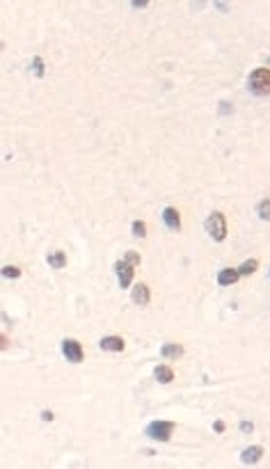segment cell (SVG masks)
I'll return each mask as SVG.
<instances>
[{
  "mask_svg": "<svg viewBox=\"0 0 270 469\" xmlns=\"http://www.w3.org/2000/svg\"><path fill=\"white\" fill-rule=\"evenodd\" d=\"M174 428H176L174 421H151L146 426V437H151L156 442H169Z\"/></svg>",
  "mask_w": 270,
  "mask_h": 469,
  "instance_id": "obj_3",
  "label": "cell"
},
{
  "mask_svg": "<svg viewBox=\"0 0 270 469\" xmlns=\"http://www.w3.org/2000/svg\"><path fill=\"white\" fill-rule=\"evenodd\" d=\"M163 222L167 225V229H172V232H179L181 229V215H179V211L176 209H165L163 211Z\"/></svg>",
  "mask_w": 270,
  "mask_h": 469,
  "instance_id": "obj_8",
  "label": "cell"
},
{
  "mask_svg": "<svg viewBox=\"0 0 270 469\" xmlns=\"http://www.w3.org/2000/svg\"><path fill=\"white\" fill-rule=\"evenodd\" d=\"M62 355L67 357L71 364H80V362L85 359L83 346H80L76 339H64V341H62Z\"/></svg>",
  "mask_w": 270,
  "mask_h": 469,
  "instance_id": "obj_4",
  "label": "cell"
},
{
  "mask_svg": "<svg viewBox=\"0 0 270 469\" xmlns=\"http://www.w3.org/2000/svg\"><path fill=\"white\" fill-rule=\"evenodd\" d=\"M160 355H163L165 359H179V357L183 355V346H179V344H165L163 348H160Z\"/></svg>",
  "mask_w": 270,
  "mask_h": 469,
  "instance_id": "obj_12",
  "label": "cell"
},
{
  "mask_svg": "<svg viewBox=\"0 0 270 469\" xmlns=\"http://www.w3.org/2000/svg\"><path fill=\"white\" fill-rule=\"evenodd\" d=\"M32 71H34V76H37V78H41V76H44V60H41L39 55L32 60Z\"/></svg>",
  "mask_w": 270,
  "mask_h": 469,
  "instance_id": "obj_18",
  "label": "cell"
},
{
  "mask_svg": "<svg viewBox=\"0 0 270 469\" xmlns=\"http://www.w3.org/2000/svg\"><path fill=\"white\" fill-rule=\"evenodd\" d=\"M241 430H243V433H252L254 424H252V421H241Z\"/></svg>",
  "mask_w": 270,
  "mask_h": 469,
  "instance_id": "obj_20",
  "label": "cell"
},
{
  "mask_svg": "<svg viewBox=\"0 0 270 469\" xmlns=\"http://www.w3.org/2000/svg\"><path fill=\"white\" fill-rule=\"evenodd\" d=\"M41 421H53V412L44 410V412H41Z\"/></svg>",
  "mask_w": 270,
  "mask_h": 469,
  "instance_id": "obj_22",
  "label": "cell"
},
{
  "mask_svg": "<svg viewBox=\"0 0 270 469\" xmlns=\"http://www.w3.org/2000/svg\"><path fill=\"white\" fill-rule=\"evenodd\" d=\"M229 113H231V103L222 101L220 103V115H229Z\"/></svg>",
  "mask_w": 270,
  "mask_h": 469,
  "instance_id": "obj_21",
  "label": "cell"
},
{
  "mask_svg": "<svg viewBox=\"0 0 270 469\" xmlns=\"http://www.w3.org/2000/svg\"><path fill=\"white\" fill-rule=\"evenodd\" d=\"M248 87L257 96H268L270 94V69H254L252 74H250Z\"/></svg>",
  "mask_w": 270,
  "mask_h": 469,
  "instance_id": "obj_1",
  "label": "cell"
},
{
  "mask_svg": "<svg viewBox=\"0 0 270 469\" xmlns=\"http://www.w3.org/2000/svg\"><path fill=\"white\" fill-rule=\"evenodd\" d=\"M0 344H2V346H0V348L5 351V348H7V337H0Z\"/></svg>",
  "mask_w": 270,
  "mask_h": 469,
  "instance_id": "obj_26",
  "label": "cell"
},
{
  "mask_svg": "<svg viewBox=\"0 0 270 469\" xmlns=\"http://www.w3.org/2000/svg\"><path fill=\"white\" fill-rule=\"evenodd\" d=\"M257 213H259L261 220H268L270 222V199H261L259 206H257Z\"/></svg>",
  "mask_w": 270,
  "mask_h": 469,
  "instance_id": "obj_15",
  "label": "cell"
},
{
  "mask_svg": "<svg viewBox=\"0 0 270 469\" xmlns=\"http://www.w3.org/2000/svg\"><path fill=\"white\" fill-rule=\"evenodd\" d=\"M257 268H259V261H257V259H248V261H243V263H241L238 272H241V277H250V275H254V272H257Z\"/></svg>",
  "mask_w": 270,
  "mask_h": 469,
  "instance_id": "obj_13",
  "label": "cell"
},
{
  "mask_svg": "<svg viewBox=\"0 0 270 469\" xmlns=\"http://www.w3.org/2000/svg\"><path fill=\"white\" fill-rule=\"evenodd\" d=\"M48 266L51 268H64L67 266V254L64 252H53V254H48Z\"/></svg>",
  "mask_w": 270,
  "mask_h": 469,
  "instance_id": "obj_14",
  "label": "cell"
},
{
  "mask_svg": "<svg viewBox=\"0 0 270 469\" xmlns=\"http://www.w3.org/2000/svg\"><path fill=\"white\" fill-rule=\"evenodd\" d=\"M124 259L126 261H129V263H133V266H140V254H137V252H135V249H131V252H126V254H124Z\"/></svg>",
  "mask_w": 270,
  "mask_h": 469,
  "instance_id": "obj_19",
  "label": "cell"
},
{
  "mask_svg": "<svg viewBox=\"0 0 270 469\" xmlns=\"http://www.w3.org/2000/svg\"><path fill=\"white\" fill-rule=\"evenodd\" d=\"M153 378H156L158 382L167 384V382H172V380H174V371H172L169 366H165V364H158V366L153 368Z\"/></svg>",
  "mask_w": 270,
  "mask_h": 469,
  "instance_id": "obj_11",
  "label": "cell"
},
{
  "mask_svg": "<svg viewBox=\"0 0 270 469\" xmlns=\"http://www.w3.org/2000/svg\"><path fill=\"white\" fill-rule=\"evenodd\" d=\"M213 428L218 430V433H222V430H225V421H215V424H213Z\"/></svg>",
  "mask_w": 270,
  "mask_h": 469,
  "instance_id": "obj_24",
  "label": "cell"
},
{
  "mask_svg": "<svg viewBox=\"0 0 270 469\" xmlns=\"http://www.w3.org/2000/svg\"><path fill=\"white\" fill-rule=\"evenodd\" d=\"M131 5H133L135 9H144V7L149 5V2H146V0H142V2H131Z\"/></svg>",
  "mask_w": 270,
  "mask_h": 469,
  "instance_id": "obj_23",
  "label": "cell"
},
{
  "mask_svg": "<svg viewBox=\"0 0 270 469\" xmlns=\"http://www.w3.org/2000/svg\"><path fill=\"white\" fill-rule=\"evenodd\" d=\"M206 232L215 243H222V240L227 238V220H225V215L220 213V211H215V213H211L206 218Z\"/></svg>",
  "mask_w": 270,
  "mask_h": 469,
  "instance_id": "obj_2",
  "label": "cell"
},
{
  "mask_svg": "<svg viewBox=\"0 0 270 469\" xmlns=\"http://www.w3.org/2000/svg\"><path fill=\"white\" fill-rule=\"evenodd\" d=\"M131 232H133V236L135 238H144V234H146V225L142 220H135L133 222V227H131Z\"/></svg>",
  "mask_w": 270,
  "mask_h": 469,
  "instance_id": "obj_16",
  "label": "cell"
},
{
  "mask_svg": "<svg viewBox=\"0 0 270 469\" xmlns=\"http://www.w3.org/2000/svg\"><path fill=\"white\" fill-rule=\"evenodd\" d=\"M238 279H241L238 268H222V270L218 272V284L220 286H231V284H236Z\"/></svg>",
  "mask_w": 270,
  "mask_h": 469,
  "instance_id": "obj_6",
  "label": "cell"
},
{
  "mask_svg": "<svg viewBox=\"0 0 270 469\" xmlns=\"http://www.w3.org/2000/svg\"><path fill=\"white\" fill-rule=\"evenodd\" d=\"M215 7H218L220 11H229V5H227V2H215Z\"/></svg>",
  "mask_w": 270,
  "mask_h": 469,
  "instance_id": "obj_25",
  "label": "cell"
},
{
  "mask_svg": "<svg viewBox=\"0 0 270 469\" xmlns=\"http://www.w3.org/2000/svg\"><path fill=\"white\" fill-rule=\"evenodd\" d=\"M261 456H264V449L261 447H248V449H243L241 460L245 465H254V463H259L261 460Z\"/></svg>",
  "mask_w": 270,
  "mask_h": 469,
  "instance_id": "obj_10",
  "label": "cell"
},
{
  "mask_svg": "<svg viewBox=\"0 0 270 469\" xmlns=\"http://www.w3.org/2000/svg\"><path fill=\"white\" fill-rule=\"evenodd\" d=\"M149 300H151V293H149V286L146 284H135L133 286V302L135 305H149Z\"/></svg>",
  "mask_w": 270,
  "mask_h": 469,
  "instance_id": "obj_9",
  "label": "cell"
},
{
  "mask_svg": "<svg viewBox=\"0 0 270 469\" xmlns=\"http://www.w3.org/2000/svg\"><path fill=\"white\" fill-rule=\"evenodd\" d=\"M103 348V351L108 352H124V339L122 337H103L101 344H99Z\"/></svg>",
  "mask_w": 270,
  "mask_h": 469,
  "instance_id": "obj_7",
  "label": "cell"
},
{
  "mask_svg": "<svg viewBox=\"0 0 270 469\" xmlns=\"http://www.w3.org/2000/svg\"><path fill=\"white\" fill-rule=\"evenodd\" d=\"M268 64H270V57H268Z\"/></svg>",
  "mask_w": 270,
  "mask_h": 469,
  "instance_id": "obj_27",
  "label": "cell"
},
{
  "mask_svg": "<svg viewBox=\"0 0 270 469\" xmlns=\"http://www.w3.org/2000/svg\"><path fill=\"white\" fill-rule=\"evenodd\" d=\"M115 272H117V279H119V286L122 288H129L131 282H133V275H135V266L129 263V261H117L115 263Z\"/></svg>",
  "mask_w": 270,
  "mask_h": 469,
  "instance_id": "obj_5",
  "label": "cell"
},
{
  "mask_svg": "<svg viewBox=\"0 0 270 469\" xmlns=\"http://www.w3.org/2000/svg\"><path fill=\"white\" fill-rule=\"evenodd\" d=\"M2 275H5L7 279H18L21 277V270H18L16 266H5L2 268Z\"/></svg>",
  "mask_w": 270,
  "mask_h": 469,
  "instance_id": "obj_17",
  "label": "cell"
}]
</instances>
